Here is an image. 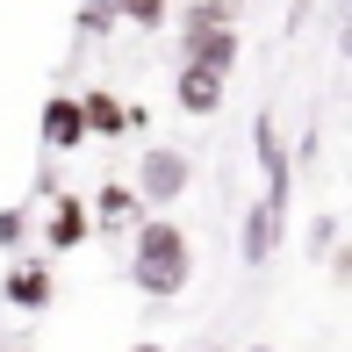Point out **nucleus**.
<instances>
[{
  "label": "nucleus",
  "instance_id": "f257e3e1",
  "mask_svg": "<svg viewBox=\"0 0 352 352\" xmlns=\"http://www.w3.org/2000/svg\"><path fill=\"white\" fill-rule=\"evenodd\" d=\"M130 280L144 295H180L195 280V245L173 216H144L137 223V245H130Z\"/></svg>",
  "mask_w": 352,
  "mask_h": 352
},
{
  "label": "nucleus",
  "instance_id": "f03ea898",
  "mask_svg": "<svg viewBox=\"0 0 352 352\" xmlns=\"http://www.w3.org/2000/svg\"><path fill=\"white\" fill-rule=\"evenodd\" d=\"M187 180H195V166H187L173 144H144V158H137V187H130V195L144 201V209H166V201L187 195Z\"/></svg>",
  "mask_w": 352,
  "mask_h": 352
},
{
  "label": "nucleus",
  "instance_id": "7ed1b4c3",
  "mask_svg": "<svg viewBox=\"0 0 352 352\" xmlns=\"http://www.w3.org/2000/svg\"><path fill=\"white\" fill-rule=\"evenodd\" d=\"M36 130H43V151H79V144H87L79 94H51V101H43V116H36Z\"/></svg>",
  "mask_w": 352,
  "mask_h": 352
},
{
  "label": "nucleus",
  "instance_id": "20e7f679",
  "mask_svg": "<svg viewBox=\"0 0 352 352\" xmlns=\"http://www.w3.org/2000/svg\"><path fill=\"white\" fill-rule=\"evenodd\" d=\"M223 79H230V72H209V65H180V87H173V101H180L187 116H216V108H223Z\"/></svg>",
  "mask_w": 352,
  "mask_h": 352
},
{
  "label": "nucleus",
  "instance_id": "39448f33",
  "mask_svg": "<svg viewBox=\"0 0 352 352\" xmlns=\"http://www.w3.org/2000/svg\"><path fill=\"white\" fill-rule=\"evenodd\" d=\"M87 223H94V230H122V223H130V230H137V223H144V201H137V195H130L122 180H108L101 195H94Z\"/></svg>",
  "mask_w": 352,
  "mask_h": 352
},
{
  "label": "nucleus",
  "instance_id": "423d86ee",
  "mask_svg": "<svg viewBox=\"0 0 352 352\" xmlns=\"http://www.w3.org/2000/svg\"><path fill=\"white\" fill-rule=\"evenodd\" d=\"M87 237H94V223H87V201H58V209L51 216H43V245H51V252H72V245H87Z\"/></svg>",
  "mask_w": 352,
  "mask_h": 352
},
{
  "label": "nucleus",
  "instance_id": "0eeeda50",
  "mask_svg": "<svg viewBox=\"0 0 352 352\" xmlns=\"http://www.w3.org/2000/svg\"><path fill=\"white\" fill-rule=\"evenodd\" d=\"M187 65H209V72H230L237 65V29H201V36H180Z\"/></svg>",
  "mask_w": 352,
  "mask_h": 352
},
{
  "label": "nucleus",
  "instance_id": "6e6552de",
  "mask_svg": "<svg viewBox=\"0 0 352 352\" xmlns=\"http://www.w3.org/2000/svg\"><path fill=\"white\" fill-rule=\"evenodd\" d=\"M79 122H87V137H122L130 108H122L108 87H94V94H79Z\"/></svg>",
  "mask_w": 352,
  "mask_h": 352
},
{
  "label": "nucleus",
  "instance_id": "1a4fd4ad",
  "mask_svg": "<svg viewBox=\"0 0 352 352\" xmlns=\"http://www.w3.org/2000/svg\"><path fill=\"white\" fill-rule=\"evenodd\" d=\"M245 22V0H201V8L180 14V36H201V29H237Z\"/></svg>",
  "mask_w": 352,
  "mask_h": 352
},
{
  "label": "nucleus",
  "instance_id": "9d476101",
  "mask_svg": "<svg viewBox=\"0 0 352 352\" xmlns=\"http://www.w3.org/2000/svg\"><path fill=\"white\" fill-rule=\"evenodd\" d=\"M274 230H280V209H274V201H259L252 223H245V259H252V266L274 259Z\"/></svg>",
  "mask_w": 352,
  "mask_h": 352
},
{
  "label": "nucleus",
  "instance_id": "9b49d317",
  "mask_svg": "<svg viewBox=\"0 0 352 352\" xmlns=\"http://www.w3.org/2000/svg\"><path fill=\"white\" fill-rule=\"evenodd\" d=\"M8 302L36 316L43 302H51V274H43V266H14V274H8Z\"/></svg>",
  "mask_w": 352,
  "mask_h": 352
},
{
  "label": "nucleus",
  "instance_id": "f8f14e48",
  "mask_svg": "<svg viewBox=\"0 0 352 352\" xmlns=\"http://www.w3.org/2000/svg\"><path fill=\"white\" fill-rule=\"evenodd\" d=\"M116 14H130L137 29H166V8H158V0H116Z\"/></svg>",
  "mask_w": 352,
  "mask_h": 352
},
{
  "label": "nucleus",
  "instance_id": "ddd939ff",
  "mask_svg": "<svg viewBox=\"0 0 352 352\" xmlns=\"http://www.w3.org/2000/svg\"><path fill=\"white\" fill-rule=\"evenodd\" d=\"M29 237V216L22 209H0V245H22Z\"/></svg>",
  "mask_w": 352,
  "mask_h": 352
},
{
  "label": "nucleus",
  "instance_id": "4468645a",
  "mask_svg": "<svg viewBox=\"0 0 352 352\" xmlns=\"http://www.w3.org/2000/svg\"><path fill=\"white\" fill-rule=\"evenodd\" d=\"M116 22V0H87V14H79V29H108Z\"/></svg>",
  "mask_w": 352,
  "mask_h": 352
},
{
  "label": "nucleus",
  "instance_id": "2eb2a0df",
  "mask_svg": "<svg viewBox=\"0 0 352 352\" xmlns=\"http://www.w3.org/2000/svg\"><path fill=\"white\" fill-rule=\"evenodd\" d=\"M130 352H166V345H130Z\"/></svg>",
  "mask_w": 352,
  "mask_h": 352
},
{
  "label": "nucleus",
  "instance_id": "dca6fc26",
  "mask_svg": "<svg viewBox=\"0 0 352 352\" xmlns=\"http://www.w3.org/2000/svg\"><path fill=\"white\" fill-rule=\"evenodd\" d=\"M252 352H280V345H252Z\"/></svg>",
  "mask_w": 352,
  "mask_h": 352
}]
</instances>
